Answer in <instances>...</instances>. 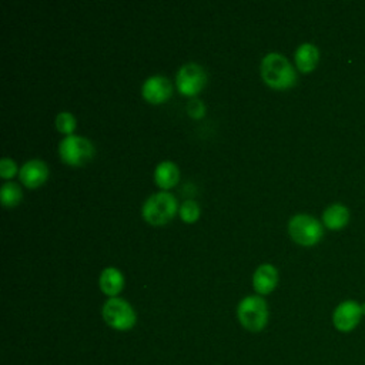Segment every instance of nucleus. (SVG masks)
<instances>
[{
  "mask_svg": "<svg viewBox=\"0 0 365 365\" xmlns=\"http://www.w3.org/2000/svg\"><path fill=\"white\" fill-rule=\"evenodd\" d=\"M58 153L66 164L83 165L93 158L94 145L86 137L68 134L60 141Z\"/></svg>",
  "mask_w": 365,
  "mask_h": 365,
  "instance_id": "nucleus-6",
  "label": "nucleus"
},
{
  "mask_svg": "<svg viewBox=\"0 0 365 365\" xmlns=\"http://www.w3.org/2000/svg\"><path fill=\"white\" fill-rule=\"evenodd\" d=\"M361 309H362V314L365 317V302H361Z\"/></svg>",
  "mask_w": 365,
  "mask_h": 365,
  "instance_id": "nucleus-21",
  "label": "nucleus"
},
{
  "mask_svg": "<svg viewBox=\"0 0 365 365\" xmlns=\"http://www.w3.org/2000/svg\"><path fill=\"white\" fill-rule=\"evenodd\" d=\"M98 284H100L101 291L111 298V297H115L123 289L124 277L120 269H117L114 267H108L101 271Z\"/></svg>",
  "mask_w": 365,
  "mask_h": 365,
  "instance_id": "nucleus-14",
  "label": "nucleus"
},
{
  "mask_svg": "<svg viewBox=\"0 0 365 365\" xmlns=\"http://www.w3.org/2000/svg\"><path fill=\"white\" fill-rule=\"evenodd\" d=\"M180 217L185 222H194L200 217V207L194 200H185L180 205Z\"/></svg>",
  "mask_w": 365,
  "mask_h": 365,
  "instance_id": "nucleus-17",
  "label": "nucleus"
},
{
  "mask_svg": "<svg viewBox=\"0 0 365 365\" xmlns=\"http://www.w3.org/2000/svg\"><path fill=\"white\" fill-rule=\"evenodd\" d=\"M187 111H188V114H190L191 117H194V118H200V117H202V115H204V113H205V107H204V104H202V101H201V100H198V98H192V100H190V101H188V104H187Z\"/></svg>",
  "mask_w": 365,
  "mask_h": 365,
  "instance_id": "nucleus-20",
  "label": "nucleus"
},
{
  "mask_svg": "<svg viewBox=\"0 0 365 365\" xmlns=\"http://www.w3.org/2000/svg\"><path fill=\"white\" fill-rule=\"evenodd\" d=\"M205 83V70L197 63H187L181 66L175 77L177 88L184 96H195L202 90Z\"/></svg>",
  "mask_w": 365,
  "mask_h": 365,
  "instance_id": "nucleus-8",
  "label": "nucleus"
},
{
  "mask_svg": "<svg viewBox=\"0 0 365 365\" xmlns=\"http://www.w3.org/2000/svg\"><path fill=\"white\" fill-rule=\"evenodd\" d=\"M16 171H17L16 163L9 157H3L0 161V175L3 178H10L16 174Z\"/></svg>",
  "mask_w": 365,
  "mask_h": 365,
  "instance_id": "nucleus-19",
  "label": "nucleus"
},
{
  "mask_svg": "<svg viewBox=\"0 0 365 365\" xmlns=\"http://www.w3.org/2000/svg\"><path fill=\"white\" fill-rule=\"evenodd\" d=\"M277 282H278V271L271 264L259 265L252 275L254 289L261 295L269 294L277 287Z\"/></svg>",
  "mask_w": 365,
  "mask_h": 365,
  "instance_id": "nucleus-12",
  "label": "nucleus"
},
{
  "mask_svg": "<svg viewBox=\"0 0 365 365\" xmlns=\"http://www.w3.org/2000/svg\"><path fill=\"white\" fill-rule=\"evenodd\" d=\"M364 318L361 304L355 299L339 302L332 311V325L341 334H349L358 328Z\"/></svg>",
  "mask_w": 365,
  "mask_h": 365,
  "instance_id": "nucleus-7",
  "label": "nucleus"
},
{
  "mask_svg": "<svg viewBox=\"0 0 365 365\" xmlns=\"http://www.w3.org/2000/svg\"><path fill=\"white\" fill-rule=\"evenodd\" d=\"M237 318L240 324L251 331L259 332L268 322V307L262 297L247 295L237 305Z\"/></svg>",
  "mask_w": 365,
  "mask_h": 365,
  "instance_id": "nucleus-2",
  "label": "nucleus"
},
{
  "mask_svg": "<svg viewBox=\"0 0 365 365\" xmlns=\"http://www.w3.org/2000/svg\"><path fill=\"white\" fill-rule=\"evenodd\" d=\"M47 175H48V168L46 163L37 158L29 160L27 163H24L19 171L20 181L29 188L41 185L47 180Z\"/></svg>",
  "mask_w": 365,
  "mask_h": 365,
  "instance_id": "nucleus-10",
  "label": "nucleus"
},
{
  "mask_svg": "<svg viewBox=\"0 0 365 365\" xmlns=\"http://www.w3.org/2000/svg\"><path fill=\"white\" fill-rule=\"evenodd\" d=\"M143 97L153 104L164 103L173 93V87L170 80L165 76H151L143 84Z\"/></svg>",
  "mask_w": 365,
  "mask_h": 365,
  "instance_id": "nucleus-9",
  "label": "nucleus"
},
{
  "mask_svg": "<svg viewBox=\"0 0 365 365\" xmlns=\"http://www.w3.org/2000/svg\"><path fill=\"white\" fill-rule=\"evenodd\" d=\"M294 58H295L297 68L299 71L309 73L317 67L319 61V50L312 43H302L297 47Z\"/></svg>",
  "mask_w": 365,
  "mask_h": 365,
  "instance_id": "nucleus-13",
  "label": "nucleus"
},
{
  "mask_svg": "<svg viewBox=\"0 0 365 365\" xmlns=\"http://www.w3.org/2000/svg\"><path fill=\"white\" fill-rule=\"evenodd\" d=\"M262 80L272 88H289L297 83V71L281 53H268L261 61Z\"/></svg>",
  "mask_w": 365,
  "mask_h": 365,
  "instance_id": "nucleus-1",
  "label": "nucleus"
},
{
  "mask_svg": "<svg viewBox=\"0 0 365 365\" xmlns=\"http://www.w3.org/2000/svg\"><path fill=\"white\" fill-rule=\"evenodd\" d=\"M291 238L305 247L315 245L324 235V225L309 214H295L288 221Z\"/></svg>",
  "mask_w": 365,
  "mask_h": 365,
  "instance_id": "nucleus-4",
  "label": "nucleus"
},
{
  "mask_svg": "<svg viewBox=\"0 0 365 365\" xmlns=\"http://www.w3.org/2000/svg\"><path fill=\"white\" fill-rule=\"evenodd\" d=\"M178 178H180V171H178V167L173 161H161L155 167L154 180L160 188L167 190V188L174 187L177 184Z\"/></svg>",
  "mask_w": 365,
  "mask_h": 365,
  "instance_id": "nucleus-15",
  "label": "nucleus"
},
{
  "mask_svg": "<svg viewBox=\"0 0 365 365\" xmlns=\"http://www.w3.org/2000/svg\"><path fill=\"white\" fill-rule=\"evenodd\" d=\"M101 314L107 325L117 331H128L137 321L134 308L125 299L118 297L108 298L103 305Z\"/></svg>",
  "mask_w": 365,
  "mask_h": 365,
  "instance_id": "nucleus-5",
  "label": "nucleus"
},
{
  "mask_svg": "<svg viewBox=\"0 0 365 365\" xmlns=\"http://www.w3.org/2000/svg\"><path fill=\"white\" fill-rule=\"evenodd\" d=\"M21 188L13 181H7L0 188V198L4 207H16L21 200Z\"/></svg>",
  "mask_w": 365,
  "mask_h": 365,
  "instance_id": "nucleus-16",
  "label": "nucleus"
},
{
  "mask_svg": "<svg viewBox=\"0 0 365 365\" xmlns=\"http://www.w3.org/2000/svg\"><path fill=\"white\" fill-rule=\"evenodd\" d=\"M178 204L175 197L167 191H158L151 194L143 204V217L153 225H161L168 222L177 212Z\"/></svg>",
  "mask_w": 365,
  "mask_h": 365,
  "instance_id": "nucleus-3",
  "label": "nucleus"
},
{
  "mask_svg": "<svg viewBox=\"0 0 365 365\" xmlns=\"http://www.w3.org/2000/svg\"><path fill=\"white\" fill-rule=\"evenodd\" d=\"M349 222V210L341 202L329 204L322 212V225L331 231H339Z\"/></svg>",
  "mask_w": 365,
  "mask_h": 365,
  "instance_id": "nucleus-11",
  "label": "nucleus"
},
{
  "mask_svg": "<svg viewBox=\"0 0 365 365\" xmlns=\"http://www.w3.org/2000/svg\"><path fill=\"white\" fill-rule=\"evenodd\" d=\"M74 127H76V118L73 117L71 113L61 111V113L57 114V117H56V128L60 133H64V134L68 135V134H71Z\"/></svg>",
  "mask_w": 365,
  "mask_h": 365,
  "instance_id": "nucleus-18",
  "label": "nucleus"
}]
</instances>
